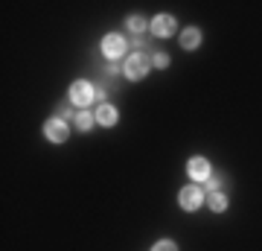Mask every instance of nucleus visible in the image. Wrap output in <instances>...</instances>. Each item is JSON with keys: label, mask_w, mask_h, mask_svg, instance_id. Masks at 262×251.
<instances>
[{"label": "nucleus", "mask_w": 262, "mask_h": 251, "mask_svg": "<svg viewBox=\"0 0 262 251\" xmlns=\"http://www.w3.org/2000/svg\"><path fill=\"white\" fill-rule=\"evenodd\" d=\"M149 67H151V59L137 50V53H128V59L122 62V73H125V79H131V82H140V79H146Z\"/></svg>", "instance_id": "obj_1"}, {"label": "nucleus", "mask_w": 262, "mask_h": 251, "mask_svg": "<svg viewBox=\"0 0 262 251\" xmlns=\"http://www.w3.org/2000/svg\"><path fill=\"white\" fill-rule=\"evenodd\" d=\"M102 56L108 62H120V59H128V41L120 35V32H108L102 38Z\"/></svg>", "instance_id": "obj_2"}, {"label": "nucleus", "mask_w": 262, "mask_h": 251, "mask_svg": "<svg viewBox=\"0 0 262 251\" xmlns=\"http://www.w3.org/2000/svg\"><path fill=\"white\" fill-rule=\"evenodd\" d=\"M67 96H70V103H73L76 108H88V105L96 100V88L88 82V79H76V82L70 85V93H67Z\"/></svg>", "instance_id": "obj_3"}, {"label": "nucleus", "mask_w": 262, "mask_h": 251, "mask_svg": "<svg viewBox=\"0 0 262 251\" xmlns=\"http://www.w3.org/2000/svg\"><path fill=\"white\" fill-rule=\"evenodd\" d=\"M207 202V196L204 190L198 184H187V187H181V193H178V205L187 210V214H192V210H198V207Z\"/></svg>", "instance_id": "obj_4"}, {"label": "nucleus", "mask_w": 262, "mask_h": 251, "mask_svg": "<svg viewBox=\"0 0 262 251\" xmlns=\"http://www.w3.org/2000/svg\"><path fill=\"white\" fill-rule=\"evenodd\" d=\"M44 138H47L50 143H64V140L70 138V123L61 120V117H50V120L44 123Z\"/></svg>", "instance_id": "obj_5"}, {"label": "nucleus", "mask_w": 262, "mask_h": 251, "mask_svg": "<svg viewBox=\"0 0 262 251\" xmlns=\"http://www.w3.org/2000/svg\"><path fill=\"white\" fill-rule=\"evenodd\" d=\"M149 32L155 38H169V35L178 32V21L172 18V15H155L149 21Z\"/></svg>", "instance_id": "obj_6"}, {"label": "nucleus", "mask_w": 262, "mask_h": 251, "mask_svg": "<svg viewBox=\"0 0 262 251\" xmlns=\"http://www.w3.org/2000/svg\"><path fill=\"white\" fill-rule=\"evenodd\" d=\"M210 172H213V169H210V161L201 158V155H195V158L187 161V176L192 178V181H207Z\"/></svg>", "instance_id": "obj_7"}, {"label": "nucleus", "mask_w": 262, "mask_h": 251, "mask_svg": "<svg viewBox=\"0 0 262 251\" xmlns=\"http://www.w3.org/2000/svg\"><path fill=\"white\" fill-rule=\"evenodd\" d=\"M94 117H96V123H99V126H105V129H111V126H117V120H120V111H117L114 105L102 103V105H99V108L94 111Z\"/></svg>", "instance_id": "obj_8"}, {"label": "nucleus", "mask_w": 262, "mask_h": 251, "mask_svg": "<svg viewBox=\"0 0 262 251\" xmlns=\"http://www.w3.org/2000/svg\"><path fill=\"white\" fill-rule=\"evenodd\" d=\"M181 47H184V50H198V47H201V29L198 27L181 29Z\"/></svg>", "instance_id": "obj_9"}, {"label": "nucleus", "mask_w": 262, "mask_h": 251, "mask_svg": "<svg viewBox=\"0 0 262 251\" xmlns=\"http://www.w3.org/2000/svg\"><path fill=\"white\" fill-rule=\"evenodd\" d=\"M207 207H210L213 214H225L227 210V196L225 193H210L207 196Z\"/></svg>", "instance_id": "obj_10"}, {"label": "nucleus", "mask_w": 262, "mask_h": 251, "mask_svg": "<svg viewBox=\"0 0 262 251\" xmlns=\"http://www.w3.org/2000/svg\"><path fill=\"white\" fill-rule=\"evenodd\" d=\"M73 123H76V129H79V131H91V129L96 126V117H94L91 111H79Z\"/></svg>", "instance_id": "obj_11"}, {"label": "nucleus", "mask_w": 262, "mask_h": 251, "mask_svg": "<svg viewBox=\"0 0 262 251\" xmlns=\"http://www.w3.org/2000/svg\"><path fill=\"white\" fill-rule=\"evenodd\" d=\"M146 29H149V21L143 18V15H131L128 18V32L140 35V32H146Z\"/></svg>", "instance_id": "obj_12"}, {"label": "nucleus", "mask_w": 262, "mask_h": 251, "mask_svg": "<svg viewBox=\"0 0 262 251\" xmlns=\"http://www.w3.org/2000/svg\"><path fill=\"white\" fill-rule=\"evenodd\" d=\"M151 65H155V67H160V70H166V67L172 65V62H169V56H166V53H155V56H151Z\"/></svg>", "instance_id": "obj_13"}, {"label": "nucleus", "mask_w": 262, "mask_h": 251, "mask_svg": "<svg viewBox=\"0 0 262 251\" xmlns=\"http://www.w3.org/2000/svg\"><path fill=\"white\" fill-rule=\"evenodd\" d=\"M151 251H178V245L172 240H158L155 245H151Z\"/></svg>", "instance_id": "obj_14"}, {"label": "nucleus", "mask_w": 262, "mask_h": 251, "mask_svg": "<svg viewBox=\"0 0 262 251\" xmlns=\"http://www.w3.org/2000/svg\"><path fill=\"white\" fill-rule=\"evenodd\" d=\"M204 187L210 190V193H219V181H213V178H207V181H204Z\"/></svg>", "instance_id": "obj_15"}]
</instances>
